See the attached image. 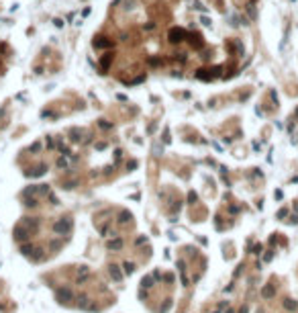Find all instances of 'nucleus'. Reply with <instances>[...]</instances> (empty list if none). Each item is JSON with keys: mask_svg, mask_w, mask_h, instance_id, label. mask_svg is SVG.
Listing matches in <instances>:
<instances>
[{"mask_svg": "<svg viewBox=\"0 0 298 313\" xmlns=\"http://www.w3.org/2000/svg\"><path fill=\"white\" fill-rule=\"evenodd\" d=\"M217 76H221V66H215V68H202V70H198L196 72V78L198 80H204V82H210V80H215Z\"/></svg>", "mask_w": 298, "mask_h": 313, "instance_id": "f257e3e1", "label": "nucleus"}, {"mask_svg": "<svg viewBox=\"0 0 298 313\" xmlns=\"http://www.w3.org/2000/svg\"><path fill=\"white\" fill-rule=\"evenodd\" d=\"M72 227H74L72 219L66 217V219H59V221H55V223H53V231L57 233V235H66V233L72 231Z\"/></svg>", "mask_w": 298, "mask_h": 313, "instance_id": "f03ea898", "label": "nucleus"}, {"mask_svg": "<svg viewBox=\"0 0 298 313\" xmlns=\"http://www.w3.org/2000/svg\"><path fill=\"white\" fill-rule=\"evenodd\" d=\"M168 39H169V43H182V41L188 39V33L182 27H172L168 33Z\"/></svg>", "mask_w": 298, "mask_h": 313, "instance_id": "7ed1b4c3", "label": "nucleus"}, {"mask_svg": "<svg viewBox=\"0 0 298 313\" xmlns=\"http://www.w3.org/2000/svg\"><path fill=\"white\" fill-rule=\"evenodd\" d=\"M29 235H31V229H29L25 223H20L14 227V239L16 242H25V239H29Z\"/></svg>", "mask_w": 298, "mask_h": 313, "instance_id": "20e7f679", "label": "nucleus"}, {"mask_svg": "<svg viewBox=\"0 0 298 313\" xmlns=\"http://www.w3.org/2000/svg\"><path fill=\"white\" fill-rule=\"evenodd\" d=\"M92 47L94 49H108V47H112V39H108V37H96L92 41Z\"/></svg>", "mask_w": 298, "mask_h": 313, "instance_id": "39448f33", "label": "nucleus"}, {"mask_svg": "<svg viewBox=\"0 0 298 313\" xmlns=\"http://www.w3.org/2000/svg\"><path fill=\"white\" fill-rule=\"evenodd\" d=\"M55 297H57L59 303H68V301L74 299V293H72L69 289H57V291H55Z\"/></svg>", "mask_w": 298, "mask_h": 313, "instance_id": "423d86ee", "label": "nucleus"}, {"mask_svg": "<svg viewBox=\"0 0 298 313\" xmlns=\"http://www.w3.org/2000/svg\"><path fill=\"white\" fill-rule=\"evenodd\" d=\"M188 39H190V45H192L194 49H202L204 47V39H202V35H200V33L188 35Z\"/></svg>", "mask_w": 298, "mask_h": 313, "instance_id": "0eeeda50", "label": "nucleus"}, {"mask_svg": "<svg viewBox=\"0 0 298 313\" xmlns=\"http://www.w3.org/2000/svg\"><path fill=\"white\" fill-rule=\"evenodd\" d=\"M90 276V268L88 266H80L78 268V274H76V280H78V285H82V282H86Z\"/></svg>", "mask_w": 298, "mask_h": 313, "instance_id": "6e6552de", "label": "nucleus"}, {"mask_svg": "<svg viewBox=\"0 0 298 313\" xmlns=\"http://www.w3.org/2000/svg\"><path fill=\"white\" fill-rule=\"evenodd\" d=\"M110 61H112V53H104V57L100 60V74H106L108 72Z\"/></svg>", "mask_w": 298, "mask_h": 313, "instance_id": "1a4fd4ad", "label": "nucleus"}, {"mask_svg": "<svg viewBox=\"0 0 298 313\" xmlns=\"http://www.w3.org/2000/svg\"><path fill=\"white\" fill-rule=\"evenodd\" d=\"M110 276H112L116 282H121V280H122V272L119 270V266H115V264L110 266Z\"/></svg>", "mask_w": 298, "mask_h": 313, "instance_id": "9d476101", "label": "nucleus"}, {"mask_svg": "<svg viewBox=\"0 0 298 313\" xmlns=\"http://www.w3.org/2000/svg\"><path fill=\"white\" fill-rule=\"evenodd\" d=\"M106 246H108V250H121V248H122V239H121V238L110 239V242H108Z\"/></svg>", "mask_w": 298, "mask_h": 313, "instance_id": "9b49d317", "label": "nucleus"}, {"mask_svg": "<svg viewBox=\"0 0 298 313\" xmlns=\"http://www.w3.org/2000/svg\"><path fill=\"white\" fill-rule=\"evenodd\" d=\"M47 172V166H39V168H35L33 172H27V176H43Z\"/></svg>", "mask_w": 298, "mask_h": 313, "instance_id": "f8f14e48", "label": "nucleus"}, {"mask_svg": "<svg viewBox=\"0 0 298 313\" xmlns=\"http://www.w3.org/2000/svg\"><path fill=\"white\" fill-rule=\"evenodd\" d=\"M133 219V215H131L129 211H121V215H119V221L121 223H127V221H131Z\"/></svg>", "mask_w": 298, "mask_h": 313, "instance_id": "ddd939ff", "label": "nucleus"}, {"mask_svg": "<svg viewBox=\"0 0 298 313\" xmlns=\"http://www.w3.org/2000/svg\"><path fill=\"white\" fill-rule=\"evenodd\" d=\"M20 252L25 254V256H31V254H33L35 250H33V246H29V244H23V246H20Z\"/></svg>", "mask_w": 298, "mask_h": 313, "instance_id": "4468645a", "label": "nucleus"}, {"mask_svg": "<svg viewBox=\"0 0 298 313\" xmlns=\"http://www.w3.org/2000/svg\"><path fill=\"white\" fill-rule=\"evenodd\" d=\"M122 268H125V272H127V274H133L135 264H133V262H125V264H122Z\"/></svg>", "mask_w": 298, "mask_h": 313, "instance_id": "2eb2a0df", "label": "nucleus"}, {"mask_svg": "<svg viewBox=\"0 0 298 313\" xmlns=\"http://www.w3.org/2000/svg\"><path fill=\"white\" fill-rule=\"evenodd\" d=\"M143 80H145V74H141V76H137L135 80H131V82H127V84H131V86H133V84H141Z\"/></svg>", "mask_w": 298, "mask_h": 313, "instance_id": "dca6fc26", "label": "nucleus"}, {"mask_svg": "<svg viewBox=\"0 0 298 313\" xmlns=\"http://www.w3.org/2000/svg\"><path fill=\"white\" fill-rule=\"evenodd\" d=\"M163 60H159V57H149V66H159Z\"/></svg>", "mask_w": 298, "mask_h": 313, "instance_id": "f3484780", "label": "nucleus"}, {"mask_svg": "<svg viewBox=\"0 0 298 313\" xmlns=\"http://www.w3.org/2000/svg\"><path fill=\"white\" fill-rule=\"evenodd\" d=\"M141 285H143V286H147V289H149V286H151V276H143Z\"/></svg>", "mask_w": 298, "mask_h": 313, "instance_id": "a211bd4d", "label": "nucleus"}, {"mask_svg": "<svg viewBox=\"0 0 298 313\" xmlns=\"http://www.w3.org/2000/svg\"><path fill=\"white\" fill-rule=\"evenodd\" d=\"M98 125H100L102 129H112V123H106V121H104V119H102V121L98 123Z\"/></svg>", "mask_w": 298, "mask_h": 313, "instance_id": "6ab92c4d", "label": "nucleus"}, {"mask_svg": "<svg viewBox=\"0 0 298 313\" xmlns=\"http://www.w3.org/2000/svg\"><path fill=\"white\" fill-rule=\"evenodd\" d=\"M57 166H59V168H68V160H66V158H59V160H57Z\"/></svg>", "mask_w": 298, "mask_h": 313, "instance_id": "aec40b11", "label": "nucleus"}, {"mask_svg": "<svg viewBox=\"0 0 298 313\" xmlns=\"http://www.w3.org/2000/svg\"><path fill=\"white\" fill-rule=\"evenodd\" d=\"M200 23H202V25H206V27H210V23H212V20H210L208 16H202V19H200Z\"/></svg>", "mask_w": 298, "mask_h": 313, "instance_id": "412c9836", "label": "nucleus"}, {"mask_svg": "<svg viewBox=\"0 0 298 313\" xmlns=\"http://www.w3.org/2000/svg\"><path fill=\"white\" fill-rule=\"evenodd\" d=\"M135 168H137V162H135V160L127 164V170H135Z\"/></svg>", "mask_w": 298, "mask_h": 313, "instance_id": "4be33fe9", "label": "nucleus"}, {"mask_svg": "<svg viewBox=\"0 0 298 313\" xmlns=\"http://www.w3.org/2000/svg\"><path fill=\"white\" fill-rule=\"evenodd\" d=\"M53 25H55L57 29H61V27H63V20H61V19H55V20H53Z\"/></svg>", "mask_w": 298, "mask_h": 313, "instance_id": "5701e85b", "label": "nucleus"}, {"mask_svg": "<svg viewBox=\"0 0 298 313\" xmlns=\"http://www.w3.org/2000/svg\"><path fill=\"white\" fill-rule=\"evenodd\" d=\"M163 141L169 143V131H168V129H165V133H163Z\"/></svg>", "mask_w": 298, "mask_h": 313, "instance_id": "b1692460", "label": "nucleus"}, {"mask_svg": "<svg viewBox=\"0 0 298 313\" xmlns=\"http://www.w3.org/2000/svg\"><path fill=\"white\" fill-rule=\"evenodd\" d=\"M188 201H190V203H194V201H196V195H194V192H190V195H188Z\"/></svg>", "mask_w": 298, "mask_h": 313, "instance_id": "393cba45", "label": "nucleus"}, {"mask_svg": "<svg viewBox=\"0 0 298 313\" xmlns=\"http://www.w3.org/2000/svg\"><path fill=\"white\" fill-rule=\"evenodd\" d=\"M227 313H233V311H227Z\"/></svg>", "mask_w": 298, "mask_h": 313, "instance_id": "a878e982", "label": "nucleus"}]
</instances>
